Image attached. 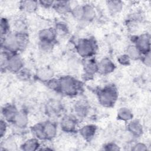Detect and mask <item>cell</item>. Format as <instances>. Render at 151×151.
Here are the masks:
<instances>
[{"mask_svg":"<svg viewBox=\"0 0 151 151\" xmlns=\"http://www.w3.org/2000/svg\"><path fill=\"white\" fill-rule=\"evenodd\" d=\"M105 149L110 150H119V148L114 143H109L106 146Z\"/></svg>","mask_w":151,"mask_h":151,"instance_id":"32","label":"cell"},{"mask_svg":"<svg viewBox=\"0 0 151 151\" xmlns=\"http://www.w3.org/2000/svg\"><path fill=\"white\" fill-rule=\"evenodd\" d=\"M143 61L145 64L147 66H150V52L146 53L145 57L143 59Z\"/></svg>","mask_w":151,"mask_h":151,"instance_id":"34","label":"cell"},{"mask_svg":"<svg viewBox=\"0 0 151 151\" xmlns=\"http://www.w3.org/2000/svg\"><path fill=\"white\" fill-rule=\"evenodd\" d=\"M6 131V124L5 120L1 119L0 122V136L1 138L5 135Z\"/></svg>","mask_w":151,"mask_h":151,"instance_id":"29","label":"cell"},{"mask_svg":"<svg viewBox=\"0 0 151 151\" xmlns=\"http://www.w3.org/2000/svg\"><path fill=\"white\" fill-rule=\"evenodd\" d=\"M76 126V120L71 116H64L61 121V127L66 132H71L75 129Z\"/></svg>","mask_w":151,"mask_h":151,"instance_id":"8","label":"cell"},{"mask_svg":"<svg viewBox=\"0 0 151 151\" xmlns=\"http://www.w3.org/2000/svg\"><path fill=\"white\" fill-rule=\"evenodd\" d=\"M83 13V6H76L72 10V14L74 17L77 19H82Z\"/></svg>","mask_w":151,"mask_h":151,"instance_id":"26","label":"cell"},{"mask_svg":"<svg viewBox=\"0 0 151 151\" xmlns=\"http://www.w3.org/2000/svg\"><path fill=\"white\" fill-rule=\"evenodd\" d=\"M114 63L110 59L105 58L97 64V71L103 74H109L114 70Z\"/></svg>","mask_w":151,"mask_h":151,"instance_id":"6","label":"cell"},{"mask_svg":"<svg viewBox=\"0 0 151 151\" xmlns=\"http://www.w3.org/2000/svg\"><path fill=\"white\" fill-rule=\"evenodd\" d=\"M84 69L87 74H92L97 71V64L94 60H87L85 62Z\"/></svg>","mask_w":151,"mask_h":151,"instance_id":"22","label":"cell"},{"mask_svg":"<svg viewBox=\"0 0 151 151\" xmlns=\"http://www.w3.org/2000/svg\"><path fill=\"white\" fill-rule=\"evenodd\" d=\"M107 6L111 14H116L122 10L123 3L120 1H109L107 2Z\"/></svg>","mask_w":151,"mask_h":151,"instance_id":"17","label":"cell"},{"mask_svg":"<svg viewBox=\"0 0 151 151\" xmlns=\"http://www.w3.org/2000/svg\"><path fill=\"white\" fill-rule=\"evenodd\" d=\"M42 126L45 139H51L55 136L57 134V127L53 123L47 122L42 124Z\"/></svg>","mask_w":151,"mask_h":151,"instance_id":"10","label":"cell"},{"mask_svg":"<svg viewBox=\"0 0 151 151\" xmlns=\"http://www.w3.org/2000/svg\"><path fill=\"white\" fill-rule=\"evenodd\" d=\"M41 5L45 6V7H49L50 6H52L54 5L53 1H42L39 2Z\"/></svg>","mask_w":151,"mask_h":151,"instance_id":"33","label":"cell"},{"mask_svg":"<svg viewBox=\"0 0 151 151\" xmlns=\"http://www.w3.org/2000/svg\"><path fill=\"white\" fill-rule=\"evenodd\" d=\"M83 13L82 19L87 21H91L96 17V11L94 8L88 4L83 6Z\"/></svg>","mask_w":151,"mask_h":151,"instance_id":"12","label":"cell"},{"mask_svg":"<svg viewBox=\"0 0 151 151\" xmlns=\"http://www.w3.org/2000/svg\"><path fill=\"white\" fill-rule=\"evenodd\" d=\"M21 9L27 12H33L36 11L38 6V2L34 1H24L20 3Z\"/></svg>","mask_w":151,"mask_h":151,"instance_id":"14","label":"cell"},{"mask_svg":"<svg viewBox=\"0 0 151 151\" xmlns=\"http://www.w3.org/2000/svg\"><path fill=\"white\" fill-rule=\"evenodd\" d=\"M52 71L47 67H43L39 69L37 73V76L41 81H48L52 78Z\"/></svg>","mask_w":151,"mask_h":151,"instance_id":"13","label":"cell"},{"mask_svg":"<svg viewBox=\"0 0 151 151\" xmlns=\"http://www.w3.org/2000/svg\"><path fill=\"white\" fill-rule=\"evenodd\" d=\"M128 130L134 136H139L142 133L143 128L142 124L137 121H132L128 124Z\"/></svg>","mask_w":151,"mask_h":151,"instance_id":"15","label":"cell"},{"mask_svg":"<svg viewBox=\"0 0 151 151\" xmlns=\"http://www.w3.org/2000/svg\"><path fill=\"white\" fill-rule=\"evenodd\" d=\"M14 27L15 33H18V34L25 33L27 27H26V24L23 19H19L15 21Z\"/></svg>","mask_w":151,"mask_h":151,"instance_id":"21","label":"cell"},{"mask_svg":"<svg viewBox=\"0 0 151 151\" xmlns=\"http://www.w3.org/2000/svg\"><path fill=\"white\" fill-rule=\"evenodd\" d=\"M2 147H4V149L14 150L17 149V144L14 139L12 138H8L3 143Z\"/></svg>","mask_w":151,"mask_h":151,"instance_id":"25","label":"cell"},{"mask_svg":"<svg viewBox=\"0 0 151 151\" xmlns=\"http://www.w3.org/2000/svg\"><path fill=\"white\" fill-rule=\"evenodd\" d=\"M23 67V61L21 57L17 55H14L9 57L6 68L9 71L17 73L20 71Z\"/></svg>","mask_w":151,"mask_h":151,"instance_id":"4","label":"cell"},{"mask_svg":"<svg viewBox=\"0 0 151 151\" xmlns=\"http://www.w3.org/2000/svg\"><path fill=\"white\" fill-rule=\"evenodd\" d=\"M56 31L51 28L41 29L38 34L41 42L52 43L56 37Z\"/></svg>","mask_w":151,"mask_h":151,"instance_id":"5","label":"cell"},{"mask_svg":"<svg viewBox=\"0 0 151 151\" xmlns=\"http://www.w3.org/2000/svg\"><path fill=\"white\" fill-rule=\"evenodd\" d=\"M98 97L101 104L105 107H110L115 103L117 98V93L113 87H108L99 92Z\"/></svg>","mask_w":151,"mask_h":151,"instance_id":"2","label":"cell"},{"mask_svg":"<svg viewBox=\"0 0 151 151\" xmlns=\"http://www.w3.org/2000/svg\"><path fill=\"white\" fill-rule=\"evenodd\" d=\"M136 47L140 52H149L150 38L147 35H143L136 39Z\"/></svg>","mask_w":151,"mask_h":151,"instance_id":"7","label":"cell"},{"mask_svg":"<svg viewBox=\"0 0 151 151\" xmlns=\"http://www.w3.org/2000/svg\"><path fill=\"white\" fill-rule=\"evenodd\" d=\"M147 149V147L145 145L141 143H138L136 144L134 146L132 150H146Z\"/></svg>","mask_w":151,"mask_h":151,"instance_id":"31","label":"cell"},{"mask_svg":"<svg viewBox=\"0 0 151 151\" xmlns=\"http://www.w3.org/2000/svg\"><path fill=\"white\" fill-rule=\"evenodd\" d=\"M127 55L132 60H137L140 57V51L136 45H129L127 48Z\"/></svg>","mask_w":151,"mask_h":151,"instance_id":"18","label":"cell"},{"mask_svg":"<svg viewBox=\"0 0 151 151\" xmlns=\"http://www.w3.org/2000/svg\"><path fill=\"white\" fill-rule=\"evenodd\" d=\"M32 131L35 136L40 139H45L44 130H43V126L42 124H37L32 128Z\"/></svg>","mask_w":151,"mask_h":151,"instance_id":"24","label":"cell"},{"mask_svg":"<svg viewBox=\"0 0 151 151\" xmlns=\"http://www.w3.org/2000/svg\"><path fill=\"white\" fill-rule=\"evenodd\" d=\"M9 25L8 22L6 18H2L1 20V38L4 37L8 34V31Z\"/></svg>","mask_w":151,"mask_h":151,"instance_id":"27","label":"cell"},{"mask_svg":"<svg viewBox=\"0 0 151 151\" xmlns=\"http://www.w3.org/2000/svg\"><path fill=\"white\" fill-rule=\"evenodd\" d=\"M16 107L12 104L7 105L2 109V113L4 119L8 122H14V120L18 113Z\"/></svg>","mask_w":151,"mask_h":151,"instance_id":"9","label":"cell"},{"mask_svg":"<svg viewBox=\"0 0 151 151\" xmlns=\"http://www.w3.org/2000/svg\"><path fill=\"white\" fill-rule=\"evenodd\" d=\"M117 116L122 120L128 121L132 118L133 114L129 109L126 107H122L118 111Z\"/></svg>","mask_w":151,"mask_h":151,"instance_id":"19","label":"cell"},{"mask_svg":"<svg viewBox=\"0 0 151 151\" xmlns=\"http://www.w3.org/2000/svg\"><path fill=\"white\" fill-rule=\"evenodd\" d=\"M58 90L67 95H74L77 90L76 81L70 76H64L58 80Z\"/></svg>","mask_w":151,"mask_h":151,"instance_id":"1","label":"cell"},{"mask_svg":"<svg viewBox=\"0 0 151 151\" xmlns=\"http://www.w3.org/2000/svg\"><path fill=\"white\" fill-rule=\"evenodd\" d=\"M119 62L123 65H126L127 64L129 63L130 61V58H129V57L126 54V55H123L119 57Z\"/></svg>","mask_w":151,"mask_h":151,"instance_id":"30","label":"cell"},{"mask_svg":"<svg viewBox=\"0 0 151 151\" xmlns=\"http://www.w3.org/2000/svg\"><path fill=\"white\" fill-rule=\"evenodd\" d=\"M80 132L84 138L88 139L91 138L94 135L96 127L93 125H86L80 130Z\"/></svg>","mask_w":151,"mask_h":151,"instance_id":"16","label":"cell"},{"mask_svg":"<svg viewBox=\"0 0 151 151\" xmlns=\"http://www.w3.org/2000/svg\"><path fill=\"white\" fill-rule=\"evenodd\" d=\"M13 122L18 127L25 128L28 122L27 114L24 111H18Z\"/></svg>","mask_w":151,"mask_h":151,"instance_id":"11","label":"cell"},{"mask_svg":"<svg viewBox=\"0 0 151 151\" xmlns=\"http://www.w3.org/2000/svg\"><path fill=\"white\" fill-rule=\"evenodd\" d=\"M75 112L78 116L84 117L87 114V109L85 106L79 104L76 107Z\"/></svg>","mask_w":151,"mask_h":151,"instance_id":"28","label":"cell"},{"mask_svg":"<svg viewBox=\"0 0 151 151\" xmlns=\"http://www.w3.org/2000/svg\"><path fill=\"white\" fill-rule=\"evenodd\" d=\"M77 51L83 57H90L95 51L94 42L90 39L81 40L77 45Z\"/></svg>","mask_w":151,"mask_h":151,"instance_id":"3","label":"cell"},{"mask_svg":"<svg viewBox=\"0 0 151 151\" xmlns=\"http://www.w3.org/2000/svg\"><path fill=\"white\" fill-rule=\"evenodd\" d=\"M39 143L38 140L35 139H31L26 141L22 146V149L24 150H35L38 149Z\"/></svg>","mask_w":151,"mask_h":151,"instance_id":"20","label":"cell"},{"mask_svg":"<svg viewBox=\"0 0 151 151\" xmlns=\"http://www.w3.org/2000/svg\"><path fill=\"white\" fill-rule=\"evenodd\" d=\"M69 4L68 2L65 1H58L54 2V6L58 12L60 13H64L66 12L67 11L70 9V6H69Z\"/></svg>","mask_w":151,"mask_h":151,"instance_id":"23","label":"cell"}]
</instances>
